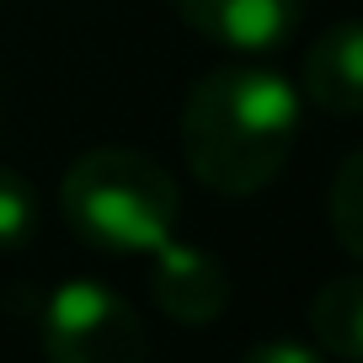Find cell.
<instances>
[{"instance_id": "cell-2", "label": "cell", "mask_w": 363, "mask_h": 363, "mask_svg": "<svg viewBox=\"0 0 363 363\" xmlns=\"http://www.w3.org/2000/svg\"><path fill=\"white\" fill-rule=\"evenodd\" d=\"M59 208L86 246L128 257V251H155L160 240H171L182 193L160 160L139 155L128 145H107L86 150L65 171Z\"/></svg>"}, {"instance_id": "cell-6", "label": "cell", "mask_w": 363, "mask_h": 363, "mask_svg": "<svg viewBox=\"0 0 363 363\" xmlns=\"http://www.w3.org/2000/svg\"><path fill=\"white\" fill-rule=\"evenodd\" d=\"M305 96L331 118H358L363 107V33L352 16H337L310 43L305 59Z\"/></svg>"}, {"instance_id": "cell-5", "label": "cell", "mask_w": 363, "mask_h": 363, "mask_svg": "<svg viewBox=\"0 0 363 363\" xmlns=\"http://www.w3.org/2000/svg\"><path fill=\"white\" fill-rule=\"evenodd\" d=\"M198 38L230 54H272L294 38L305 0H171Z\"/></svg>"}, {"instance_id": "cell-8", "label": "cell", "mask_w": 363, "mask_h": 363, "mask_svg": "<svg viewBox=\"0 0 363 363\" xmlns=\"http://www.w3.org/2000/svg\"><path fill=\"white\" fill-rule=\"evenodd\" d=\"M331 235H337V246L347 251V257H363V155L352 150L347 160L337 166V177H331Z\"/></svg>"}, {"instance_id": "cell-1", "label": "cell", "mask_w": 363, "mask_h": 363, "mask_svg": "<svg viewBox=\"0 0 363 363\" xmlns=\"http://www.w3.org/2000/svg\"><path fill=\"white\" fill-rule=\"evenodd\" d=\"M299 139V91L267 65H219L182 102V155L219 198H257Z\"/></svg>"}, {"instance_id": "cell-9", "label": "cell", "mask_w": 363, "mask_h": 363, "mask_svg": "<svg viewBox=\"0 0 363 363\" xmlns=\"http://www.w3.org/2000/svg\"><path fill=\"white\" fill-rule=\"evenodd\" d=\"M33 230H38V198H33V182L0 166V251L27 246V240H33Z\"/></svg>"}, {"instance_id": "cell-3", "label": "cell", "mask_w": 363, "mask_h": 363, "mask_svg": "<svg viewBox=\"0 0 363 363\" xmlns=\"http://www.w3.org/2000/svg\"><path fill=\"white\" fill-rule=\"evenodd\" d=\"M43 352L54 363H139L150 352L145 320L123 294L75 278L48 294L43 310Z\"/></svg>"}, {"instance_id": "cell-4", "label": "cell", "mask_w": 363, "mask_h": 363, "mask_svg": "<svg viewBox=\"0 0 363 363\" xmlns=\"http://www.w3.org/2000/svg\"><path fill=\"white\" fill-rule=\"evenodd\" d=\"M150 294H155V310L166 320H177V326H214L230 305V272L203 246L160 240L155 272H150Z\"/></svg>"}, {"instance_id": "cell-10", "label": "cell", "mask_w": 363, "mask_h": 363, "mask_svg": "<svg viewBox=\"0 0 363 363\" xmlns=\"http://www.w3.org/2000/svg\"><path fill=\"white\" fill-rule=\"evenodd\" d=\"M246 363H315L310 347H289V342H272V347H257Z\"/></svg>"}, {"instance_id": "cell-7", "label": "cell", "mask_w": 363, "mask_h": 363, "mask_svg": "<svg viewBox=\"0 0 363 363\" xmlns=\"http://www.w3.org/2000/svg\"><path fill=\"white\" fill-rule=\"evenodd\" d=\"M310 331L320 337V347L342 363L363 358V284L358 272H337L315 289L310 299Z\"/></svg>"}]
</instances>
